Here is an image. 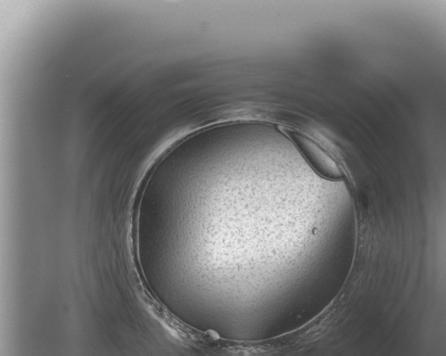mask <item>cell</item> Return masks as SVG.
Instances as JSON below:
<instances>
[{
    "label": "cell",
    "instance_id": "6da1fadb",
    "mask_svg": "<svg viewBox=\"0 0 446 356\" xmlns=\"http://www.w3.org/2000/svg\"><path fill=\"white\" fill-rule=\"evenodd\" d=\"M282 131L318 176L332 182L344 178V172L333 158L308 135L289 128H284Z\"/></svg>",
    "mask_w": 446,
    "mask_h": 356
}]
</instances>
